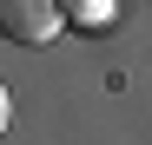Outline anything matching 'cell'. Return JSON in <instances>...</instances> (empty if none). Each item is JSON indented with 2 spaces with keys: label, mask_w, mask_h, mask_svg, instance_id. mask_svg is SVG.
<instances>
[{
  "label": "cell",
  "mask_w": 152,
  "mask_h": 145,
  "mask_svg": "<svg viewBox=\"0 0 152 145\" xmlns=\"http://www.w3.org/2000/svg\"><path fill=\"white\" fill-rule=\"evenodd\" d=\"M60 27H66L60 0H0V40L13 46H46Z\"/></svg>",
  "instance_id": "cell-1"
},
{
  "label": "cell",
  "mask_w": 152,
  "mask_h": 145,
  "mask_svg": "<svg viewBox=\"0 0 152 145\" xmlns=\"http://www.w3.org/2000/svg\"><path fill=\"white\" fill-rule=\"evenodd\" d=\"M60 13H66V27H80V33H106L119 20V0H60Z\"/></svg>",
  "instance_id": "cell-2"
},
{
  "label": "cell",
  "mask_w": 152,
  "mask_h": 145,
  "mask_svg": "<svg viewBox=\"0 0 152 145\" xmlns=\"http://www.w3.org/2000/svg\"><path fill=\"white\" fill-rule=\"evenodd\" d=\"M7 119H13V99H7V86H0V132H7Z\"/></svg>",
  "instance_id": "cell-3"
}]
</instances>
